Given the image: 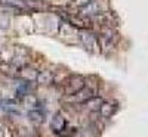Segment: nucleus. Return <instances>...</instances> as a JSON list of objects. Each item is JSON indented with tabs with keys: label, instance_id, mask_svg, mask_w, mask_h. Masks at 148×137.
<instances>
[{
	"label": "nucleus",
	"instance_id": "obj_7",
	"mask_svg": "<svg viewBox=\"0 0 148 137\" xmlns=\"http://www.w3.org/2000/svg\"><path fill=\"white\" fill-rule=\"evenodd\" d=\"M84 103H88V109H90V111H96V109H99L101 108V105H102V100L99 97H90L88 102H84Z\"/></svg>",
	"mask_w": 148,
	"mask_h": 137
},
{
	"label": "nucleus",
	"instance_id": "obj_10",
	"mask_svg": "<svg viewBox=\"0 0 148 137\" xmlns=\"http://www.w3.org/2000/svg\"><path fill=\"white\" fill-rule=\"evenodd\" d=\"M27 92H28V84H27V83H22L18 89H16V94H19V96H25Z\"/></svg>",
	"mask_w": 148,
	"mask_h": 137
},
{
	"label": "nucleus",
	"instance_id": "obj_1",
	"mask_svg": "<svg viewBox=\"0 0 148 137\" xmlns=\"http://www.w3.org/2000/svg\"><path fill=\"white\" fill-rule=\"evenodd\" d=\"M84 87V78L80 77V75H74L68 80L67 83V87H65V92L68 94H74V93H77L79 90H82Z\"/></svg>",
	"mask_w": 148,
	"mask_h": 137
},
{
	"label": "nucleus",
	"instance_id": "obj_9",
	"mask_svg": "<svg viewBox=\"0 0 148 137\" xmlns=\"http://www.w3.org/2000/svg\"><path fill=\"white\" fill-rule=\"evenodd\" d=\"M30 117H31L33 121H43L45 114H43L42 111H31V112H30Z\"/></svg>",
	"mask_w": 148,
	"mask_h": 137
},
{
	"label": "nucleus",
	"instance_id": "obj_8",
	"mask_svg": "<svg viewBox=\"0 0 148 137\" xmlns=\"http://www.w3.org/2000/svg\"><path fill=\"white\" fill-rule=\"evenodd\" d=\"M52 78H53V75H52V72H51V71H43L40 75H39V80H40L43 84L52 83Z\"/></svg>",
	"mask_w": 148,
	"mask_h": 137
},
{
	"label": "nucleus",
	"instance_id": "obj_6",
	"mask_svg": "<svg viewBox=\"0 0 148 137\" xmlns=\"http://www.w3.org/2000/svg\"><path fill=\"white\" fill-rule=\"evenodd\" d=\"M99 112H101V115L104 118H110L111 115L114 114V106L111 105V103H104V105H101Z\"/></svg>",
	"mask_w": 148,
	"mask_h": 137
},
{
	"label": "nucleus",
	"instance_id": "obj_5",
	"mask_svg": "<svg viewBox=\"0 0 148 137\" xmlns=\"http://www.w3.org/2000/svg\"><path fill=\"white\" fill-rule=\"evenodd\" d=\"M82 41L84 43V46L88 47V49L96 47V40H95V35L93 34H83L82 35Z\"/></svg>",
	"mask_w": 148,
	"mask_h": 137
},
{
	"label": "nucleus",
	"instance_id": "obj_11",
	"mask_svg": "<svg viewBox=\"0 0 148 137\" xmlns=\"http://www.w3.org/2000/svg\"><path fill=\"white\" fill-rule=\"evenodd\" d=\"M28 137H31V136H28Z\"/></svg>",
	"mask_w": 148,
	"mask_h": 137
},
{
	"label": "nucleus",
	"instance_id": "obj_4",
	"mask_svg": "<svg viewBox=\"0 0 148 137\" xmlns=\"http://www.w3.org/2000/svg\"><path fill=\"white\" fill-rule=\"evenodd\" d=\"M99 6H98L96 2H92V3H88L84 7H83V15H95V14H99Z\"/></svg>",
	"mask_w": 148,
	"mask_h": 137
},
{
	"label": "nucleus",
	"instance_id": "obj_3",
	"mask_svg": "<svg viewBox=\"0 0 148 137\" xmlns=\"http://www.w3.org/2000/svg\"><path fill=\"white\" fill-rule=\"evenodd\" d=\"M65 125H67V122H65V118L61 115V114H58V115H55V118L52 119V128L55 130V133H61L64 128H65Z\"/></svg>",
	"mask_w": 148,
	"mask_h": 137
},
{
	"label": "nucleus",
	"instance_id": "obj_2",
	"mask_svg": "<svg viewBox=\"0 0 148 137\" xmlns=\"http://www.w3.org/2000/svg\"><path fill=\"white\" fill-rule=\"evenodd\" d=\"M93 94H95V92L92 89H84L83 87L82 90H79L77 93H74L71 96V100L77 102V103H84V102H88L90 97H93Z\"/></svg>",
	"mask_w": 148,
	"mask_h": 137
}]
</instances>
